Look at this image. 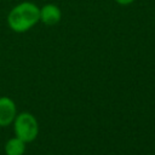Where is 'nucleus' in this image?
Returning a JSON list of instances; mask_svg holds the SVG:
<instances>
[{
  "label": "nucleus",
  "mask_w": 155,
  "mask_h": 155,
  "mask_svg": "<svg viewBox=\"0 0 155 155\" xmlns=\"http://www.w3.org/2000/svg\"><path fill=\"white\" fill-rule=\"evenodd\" d=\"M25 142H23L18 137H12L10 138L4 147L5 154L6 155H23L25 153Z\"/></svg>",
  "instance_id": "5"
},
{
  "label": "nucleus",
  "mask_w": 155,
  "mask_h": 155,
  "mask_svg": "<svg viewBox=\"0 0 155 155\" xmlns=\"http://www.w3.org/2000/svg\"><path fill=\"white\" fill-rule=\"evenodd\" d=\"M7 25L15 33H25L40 22V7L33 1L15 5L7 15Z\"/></svg>",
  "instance_id": "1"
},
{
  "label": "nucleus",
  "mask_w": 155,
  "mask_h": 155,
  "mask_svg": "<svg viewBox=\"0 0 155 155\" xmlns=\"http://www.w3.org/2000/svg\"><path fill=\"white\" fill-rule=\"evenodd\" d=\"M62 19V10L56 4H45L40 7V22L47 27L56 25Z\"/></svg>",
  "instance_id": "4"
},
{
  "label": "nucleus",
  "mask_w": 155,
  "mask_h": 155,
  "mask_svg": "<svg viewBox=\"0 0 155 155\" xmlns=\"http://www.w3.org/2000/svg\"><path fill=\"white\" fill-rule=\"evenodd\" d=\"M17 115V107L10 97H0V127L8 126L13 122Z\"/></svg>",
  "instance_id": "3"
},
{
  "label": "nucleus",
  "mask_w": 155,
  "mask_h": 155,
  "mask_svg": "<svg viewBox=\"0 0 155 155\" xmlns=\"http://www.w3.org/2000/svg\"><path fill=\"white\" fill-rule=\"evenodd\" d=\"M117 5H121V6H128V5H131L134 0H114Z\"/></svg>",
  "instance_id": "6"
},
{
  "label": "nucleus",
  "mask_w": 155,
  "mask_h": 155,
  "mask_svg": "<svg viewBox=\"0 0 155 155\" xmlns=\"http://www.w3.org/2000/svg\"><path fill=\"white\" fill-rule=\"evenodd\" d=\"M12 125L15 136L21 138L25 143L35 140L39 134V124L36 117L31 113L23 111L17 114Z\"/></svg>",
  "instance_id": "2"
}]
</instances>
